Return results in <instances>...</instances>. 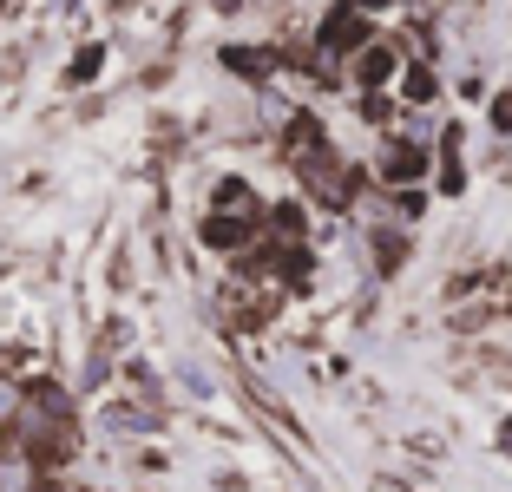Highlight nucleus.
Instances as JSON below:
<instances>
[{
  "instance_id": "f03ea898",
  "label": "nucleus",
  "mask_w": 512,
  "mask_h": 492,
  "mask_svg": "<svg viewBox=\"0 0 512 492\" xmlns=\"http://www.w3.org/2000/svg\"><path fill=\"white\" fill-rule=\"evenodd\" d=\"M27 401H33V388H20V381H7V374H0V433H14V427H20Z\"/></svg>"
},
{
  "instance_id": "f257e3e1",
  "label": "nucleus",
  "mask_w": 512,
  "mask_h": 492,
  "mask_svg": "<svg viewBox=\"0 0 512 492\" xmlns=\"http://www.w3.org/2000/svg\"><path fill=\"white\" fill-rule=\"evenodd\" d=\"M0 492H46V466L33 447H0Z\"/></svg>"
}]
</instances>
